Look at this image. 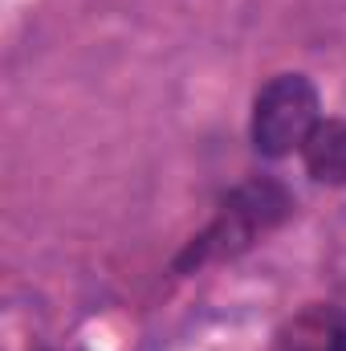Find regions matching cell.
Returning <instances> with one entry per match:
<instances>
[{"label":"cell","mask_w":346,"mask_h":351,"mask_svg":"<svg viewBox=\"0 0 346 351\" xmlns=\"http://www.w3.org/2000/svg\"><path fill=\"white\" fill-rule=\"evenodd\" d=\"M293 208L289 192L273 180H249L241 184L216 213V221L187 245V254L179 258V269H191V265H208L220 262V258H232L241 250H249L261 233H269L273 225L285 221V213Z\"/></svg>","instance_id":"1"},{"label":"cell","mask_w":346,"mask_h":351,"mask_svg":"<svg viewBox=\"0 0 346 351\" xmlns=\"http://www.w3.org/2000/svg\"><path fill=\"white\" fill-rule=\"evenodd\" d=\"M322 123V98L306 74H277L253 102V147L269 160L302 152L310 131Z\"/></svg>","instance_id":"2"},{"label":"cell","mask_w":346,"mask_h":351,"mask_svg":"<svg viewBox=\"0 0 346 351\" xmlns=\"http://www.w3.org/2000/svg\"><path fill=\"white\" fill-rule=\"evenodd\" d=\"M306 172L318 184H346V123L343 119H322L310 139L302 143Z\"/></svg>","instance_id":"4"},{"label":"cell","mask_w":346,"mask_h":351,"mask_svg":"<svg viewBox=\"0 0 346 351\" xmlns=\"http://www.w3.org/2000/svg\"><path fill=\"white\" fill-rule=\"evenodd\" d=\"M277 351H346V311L306 306L285 323Z\"/></svg>","instance_id":"3"}]
</instances>
